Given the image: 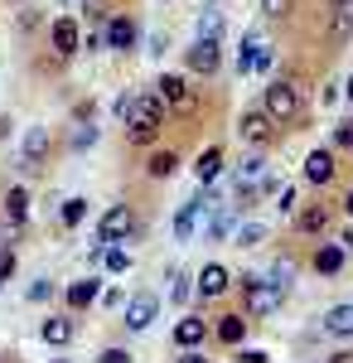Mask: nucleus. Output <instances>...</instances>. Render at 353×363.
<instances>
[{"label": "nucleus", "mask_w": 353, "mask_h": 363, "mask_svg": "<svg viewBox=\"0 0 353 363\" xmlns=\"http://www.w3.org/2000/svg\"><path fill=\"white\" fill-rule=\"evenodd\" d=\"M116 116L126 121V136L136 145H150L164 126V102L155 92H121L116 97Z\"/></svg>", "instance_id": "f257e3e1"}, {"label": "nucleus", "mask_w": 353, "mask_h": 363, "mask_svg": "<svg viewBox=\"0 0 353 363\" xmlns=\"http://www.w3.org/2000/svg\"><path fill=\"white\" fill-rule=\"evenodd\" d=\"M262 112L271 116V121H296L300 116V87L286 83V78H276L267 87V97H262Z\"/></svg>", "instance_id": "f03ea898"}, {"label": "nucleus", "mask_w": 353, "mask_h": 363, "mask_svg": "<svg viewBox=\"0 0 353 363\" xmlns=\"http://www.w3.org/2000/svg\"><path fill=\"white\" fill-rule=\"evenodd\" d=\"M131 228H136V213H131L126 203H111L107 213H102V223H97V238H92V252L102 257V247H107V242H121V238H126Z\"/></svg>", "instance_id": "7ed1b4c3"}, {"label": "nucleus", "mask_w": 353, "mask_h": 363, "mask_svg": "<svg viewBox=\"0 0 353 363\" xmlns=\"http://www.w3.org/2000/svg\"><path fill=\"white\" fill-rule=\"evenodd\" d=\"M242 301H247V315H271L281 306V286L276 281H262V277H242Z\"/></svg>", "instance_id": "20e7f679"}, {"label": "nucleus", "mask_w": 353, "mask_h": 363, "mask_svg": "<svg viewBox=\"0 0 353 363\" xmlns=\"http://www.w3.org/2000/svg\"><path fill=\"white\" fill-rule=\"evenodd\" d=\"M237 136L247 140V145H271L276 140V121L262 107H252V112H242V121H237Z\"/></svg>", "instance_id": "39448f33"}, {"label": "nucleus", "mask_w": 353, "mask_h": 363, "mask_svg": "<svg viewBox=\"0 0 353 363\" xmlns=\"http://www.w3.org/2000/svg\"><path fill=\"white\" fill-rule=\"evenodd\" d=\"M102 49L131 54V49H136V20H126V15H111L107 29H102Z\"/></svg>", "instance_id": "423d86ee"}, {"label": "nucleus", "mask_w": 353, "mask_h": 363, "mask_svg": "<svg viewBox=\"0 0 353 363\" xmlns=\"http://www.w3.org/2000/svg\"><path fill=\"white\" fill-rule=\"evenodd\" d=\"M208 208H213V194H203V189H198L194 199H184V208H179V218H174V238H179V242H189L198 213H208Z\"/></svg>", "instance_id": "0eeeda50"}, {"label": "nucleus", "mask_w": 353, "mask_h": 363, "mask_svg": "<svg viewBox=\"0 0 353 363\" xmlns=\"http://www.w3.org/2000/svg\"><path fill=\"white\" fill-rule=\"evenodd\" d=\"M155 315H160V301H155V296H131V301H126V330H150V325H155Z\"/></svg>", "instance_id": "6e6552de"}, {"label": "nucleus", "mask_w": 353, "mask_h": 363, "mask_svg": "<svg viewBox=\"0 0 353 363\" xmlns=\"http://www.w3.org/2000/svg\"><path fill=\"white\" fill-rule=\"evenodd\" d=\"M49 39H54V54L58 58H73L82 49V34H78V20H54V29H49Z\"/></svg>", "instance_id": "1a4fd4ad"}, {"label": "nucleus", "mask_w": 353, "mask_h": 363, "mask_svg": "<svg viewBox=\"0 0 353 363\" xmlns=\"http://www.w3.org/2000/svg\"><path fill=\"white\" fill-rule=\"evenodd\" d=\"M184 58H189V68H194V73L213 78V73H218V63H223V49H218V39H198V44H194V49H189Z\"/></svg>", "instance_id": "9d476101"}, {"label": "nucleus", "mask_w": 353, "mask_h": 363, "mask_svg": "<svg viewBox=\"0 0 353 363\" xmlns=\"http://www.w3.org/2000/svg\"><path fill=\"white\" fill-rule=\"evenodd\" d=\"M44 155H49V131L34 126V131L25 136V150H20V169H39V165H44Z\"/></svg>", "instance_id": "9b49d317"}, {"label": "nucleus", "mask_w": 353, "mask_h": 363, "mask_svg": "<svg viewBox=\"0 0 353 363\" xmlns=\"http://www.w3.org/2000/svg\"><path fill=\"white\" fill-rule=\"evenodd\" d=\"M334 174H339V165H334L329 150H310V155H305V179H310V184H329Z\"/></svg>", "instance_id": "f8f14e48"}, {"label": "nucleus", "mask_w": 353, "mask_h": 363, "mask_svg": "<svg viewBox=\"0 0 353 363\" xmlns=\"http://www.w3.org/2000/svg\"><path fill=\"white\" fill-rule=\"evenodd\" d=\"M228 286H232V277H228V272H223L218 262H208V267L198 272V296H203V301H218V296H223Z\"/></svg>", "instance_id": "ddd939ff"}, {"label": "nucleus", "mask_w": 353, "mask_h": 363, "mask_svg": "<svg viewBox=\"0 0 353 363\" xmlns=\"http://www.w3.org/2000/svg\"><path fill=\"white\" fill-rule=\"evenodd\" d=\"M203 339H208V320H198V315H189V320L174 325V344H179V349H198Z\"/></svg>", "instance_id": "4468645a"}, {"label": "nucleus", "mask_w": 353, "mask_h": 363, "mask_svg": "<svg viewBox=\"0 0 353 363\" xmlns=\"http://www.w3.org/2000/svg\"><path fill=\"white\" fill-rule=\"evenodd\" d=\"M97 296H102V281H92V277L73 281V286H68V310H87Z\"/></svg>", "instance_id": "2eb2a0df"}, {"label": "nucleus", "mask_w": 353, "mask_h": 363, "mask_svg": "<svg viewBox=\"0 0 353 363\" xmlns=\"http://www.w3.org/2000/svg\"><path fill=\"white\" fill-rule=\"evenodd\" d=\"M325 335L334 339H353V306H334L325 315Z\"/></svg>", "instance_id": "dca6fc26"}, {"label": "nucleus", "mask_w": 353, "mask_h": 363, "mask_svg": "<svg viewBox=\"0 0 353 363\" xmlns=\"http://www.w3.org/2000/svg\"><path fill=\"white\" fill-rule=\"evenodd\" d=\"M339 267H344V247L339 242H325V247L315 252V272L320 277H339Z\"/></svg>", "instance_id": "f3484780"}, {"label": "nucleus", "mask_w": 353, "mask_h": 363, "mask_svg": "<svg viewBox=\"0 0 353 363\" xmlns=\"http://www.w3.org/2000/svg\"><path fill=\"white\" fill-rule=\"evenodd\" d=\"M218 169H223V150H218V145H208V150L194 160V174H198V184H213Z\"/></svg>", "instance_id": "a211bd4d"}, {"label": "nucleus", "mask_w": 353, "mask_h": 363, "mask_svg": "<svg viewBox=\"0 0 353 363\" xmlns=\"http://www.w3.org/2000/svg\"><path fill=\"white\" fill-rule=\"evenodd\" d=\"M213 335L223 339V344H242V335H247V320H242V315H218Z\"/></svg>", "instance_id": "6ab92c4d"}, {"label": "nucleus", "mask_w": 353, "mask_h": 363, "mask_svg": "<svg viewBox=\"0 0 353 363\" xmlns=\"http://www.w3.org/2000/svg\"><path fill=\"white\" fill-rule=\"evenodd\" d=\"M44 344H68L73 339V315H54V320H44Z\"/></svg>", "instance_id": "aec40b11"}, {"label": "nucleus", "mask_w": 353, "mask_h": 363, "mask_svg": "<svg viewBox=\"0 0 353 363\" xmlns=\"http://www.w3.org/2000/svg\"><path fill=\"white\" fill-rule=\"evenodd\" d=\"M174 169H179V155H174V150H155V155L145 160V174H150V179H169Z\"/></svg>", "instance_id": "412c9836"}, {"label": "nucleus", "mask_w": 353, "mask_h": 363, "mask_svg": "<svg viewBox=\"0 0 353 363\" xmlns=\"http://www.w3.org/2000/svg\"><path fill=\"white\" fill-rule=\"evenodd\" d=\"M25 213H29V194L15 184V189L5 194V218H10V223H25Z\"/></svg>", "instance_id": "4be33fe9"}, {"label": "nucleus", "mask_w": 353, "mask_h": 363, "mask_svg": "<svg viewBox=\"0 0 353 363\" xmlns=\"http://www.w3.org/2000/svg\"><path fill=\"white\" fill-rule=\"evenodd\" d=\"M58 218H63V228H78L82 218H87V199H63Z\"/></svg>", "instance_id": "5701e85b"}, {"label": "nucleus", "mask_w": 353, "mask_h": 363, "mask_svg": "<svg viewBox=\"0 0 353 363\" xmlns=\"http://www.w3.org/2000/svg\"><path fill=\"white\" fill-rule=\"evenodd\" d=\"M329 228V208H305L300 213V233H325Z\"/></svg>", "instance_id": "b1692460"}, {"label": "nucleus", "mask_w": 353, "mask_h": 363, "mask_svg": "<svg viewBox=\"0 0 353 363\" xmlns=\"http://www.w3.org/2000/svg\"><path fill=\"white\" fill-rule=\"evenodd\" d=\"M102 262H107V272H116V277H121V272H126V267H131V252H121V247H102Z\"/></svg>", "instance_id": "393cba45"}, {"label": "nucleus", "mask_w": 353, "mask_h": 363, "mask_svg": "<svg viewBox=\"0 0 353 363\" xmlns=\"http://www.w3.org/2000/svg\"><path fill=\"white\" fill-rule=\"evenodd\" d=\"M218 34H223V15L218 10H203L198 15V39H218Z\"/></svg>", "instance_id": "a878e982"}, {"label": "nucleus", "mask_w": 353, "mask_h": 363, "mask_svg": "<svg viewBox=\"0 0 353 363\" xmlns=\"http://www.w3.org/2000/svg\"><path fill=\"white\" fill-rule=\"evenodd\" d=\"M262 238H267V228H262V223H242V228H237V247H257Z\"/></svg>", "instance_id": "bb28decb"}, {"label": "nucleus", "mask_w": 353, "mask_h": 363, "mask_svg": "<svg viewBox=\"0 0 353 363\" xmlns=\"http://www.w3.org/2000/svg\"><path fill=\"white\" fill-rule=\"evenodd\" d=\"M257 49H262L257 39H247L242 49H237V73H252V63H257Z\"/></svg>", "instance_id": "cd10ccee"}, {"label": "nucleus", "mask_w": 353, "mask_h": 363, "mask_svg": "<svg viewBox=\"0 0 353 363\" xmlns=\"http://www.w3.org/2000/svg\"><path fill=\"white\" fill-rule=\"evenodd\" d=\"M291 5H296V0H262V15H267V20H286Z\"/></svg>", "instance_id": "c85d7f7f"}, {"label": "nucleus", "mask_w": 353, "mask_h": 363, "mask_svg": "<svg viewBox=\"0 0 353 363\" xmlns=\"http://www.w3.org/2000/svg\"><path fill=\"white\" fill-rule=\"evenodd\" d=\"M353 34V10H339V20H334V44H344Z\"/></svg>", "instance_id": "c756f323"}, {"label": "nucleus", "mask_w": 353, "mask_h": 363, "mask_svg": "<svg viewBox=\"0 0 353 363\" xmlns=\"http://www.w3.org/2000/svg\"><path fill=\"white\" fill-rule=\"evenodd\" d=\"M10 272H15V252H10V242L0 247V286L10 281Z\"/></svg>", "instance_id": "7c9ffc66"}, {"label": "nucleus", "mask_w": 353, "mask_h": 363, "mask_svg": "<svg viewBox=\"0 0 353 363\" xmlns=\"http://www.w3.org/2000/svg\"><path fill=\"white\" fill-rule=\"evenodd\" d=\"M334 145H339V150H353V121H344V126L334 131Z\"/></svg>", "instance_id": "2f4dec72"}, {"label": "nucleus", "mask_w": 353, "mask_h": 363, "mask_svg": "<svg viewBox=\"0 0 353 363\" xmlns=\"http://www.w3.org/2000/svg\"><path fill=\"white\" fill-rule=\"evenodd\" d=\"M276 208H281V213H296V189H281V194H276Z\"/></svg>", "instance_id": "473e14b6"}, {"label": "nucleus", "mask_w": 353, "mask_h": 363, "mask_svg": "<svg viewBox=\"0 0 353 363\" xmlns=\"http://www.w3.org/2000/svg\"><path fill=\"white\" fill-rule=\"evenodd\" d=\"M49 296H54L49 281H34V286H29V301H49Z\"/></svg>", "instance_id": "72a5a7b5"}, {"label": "nucleus", "mask_w": 353, "mask_h": 363, "mask_svg": "<svg viewBox=\"0 0 353 363\" xmlns=\"http://www.w3.org/2000/svg\"><path fill=\"white\" fill-rule=\"evenodd\" d=\"M169 296H174V301H189V296H194V286H189L184 277H174V291H169Z\"/></svg>", "instance_id": "f704fd0d"}, {"label": "nucleus", "mask_w": 353, "mask_h": 363, "mask_svg": "<svg viewBox=\"0 0 353 363\" xmlns=\"http://www.w3.org/2000/svg\"><path fill=\"white\" fill-rule=\"evenodd\" d=\"M237 363H267L262 349H237Z\"/></svg>", "instance_id": "c9c22d12"}, {"label": "nucleus", "mask_w": 353, "mask_h": 363, "mask_svg": "<svg viewBox=\"0 0 353 363\" xmlns=\"http://www.w3.org/2000/svg\"><path fill=\"white\" fill-rule=\"evenodd\" d=\"M97 363H131V354H126V349H107Z\"/></svg>", "instance_id": "e433bc0d"}, {"label": "nucleus", "mask_w": 353, "mask_h": 363, "mask_svg": "<svg viewBox=\"0 0 353 363\" xmlns=\"http://www.w3.org/2000/svg\"><path fill=\"white\" fill-rule=\"evenodd\" d=\"M179 363H208V359H203V349H184V354H179Z\"/></svg>", "instance_id": "4c0bfd02"}, {"label": "nucleus", "mask_w": 353, "mask_h": 363, "mask_svg": "<svg viewBox=\"0 0 353 363\" xmlns=\"http://www.w3.org/2000/svg\"><path fill=\"white\" fill-rule=\"evenodd\" d=\"M82 10H87V20H102V0H87Z\"/></svg>", "instance_id": "58836bf2"}, {"label": "nucleus", "mask_w": 353, "mask_h": 363, "mask_svg": "<svg viewBox=\"0 0 353 363\" xmlns=\"http://www.w3.org/2000/svg\"><path fill=\"white\" fill-rule=\"evenodd\" d=\"M344 213H349V218H353V189H349V194H344Z\"/></svg>", "instance_id": "ea45409f"}, {"label": "nucleus", "mask_w": 353, "mask_h": 363, "mask_svg": "<svg viewBox=\"0 0 353 363\" xmlns=\"http://www.w3.org/2000/svg\"><path fill=\"white\" fill-rule=\"evenodd\" d=\"M10 136V116H0V140Z\"/></svg>", "instance_id": "a19ab883"}, {"label": "nucleus", "mask_w": 353, "mask_h": 363, "mask_svg": "<svg viewBox=\"0 0 353 363\" xmlns=\"http://www.w3.org/2000/svg\"><path fill=\"white\" fill-rule=\"evenodd\" d=\"M329 5H334V10H349V5H353V0H329Z\"/></svg>", "instance_id": "79ce46f5"}, {"label": "nucleus", "mask_w": 353, "mask_h": 363, "mask_svg": "<svg viewBox=\"0 0 353 363\" xmlns=\"http://www.w3.org/2000/svg\"><path fill=\"white\" fill-rule=\"evenodd\" d=\"M349 102H353V73H349Z\"/></svg>", "instance_id": "37998d69"}]
</instances>
